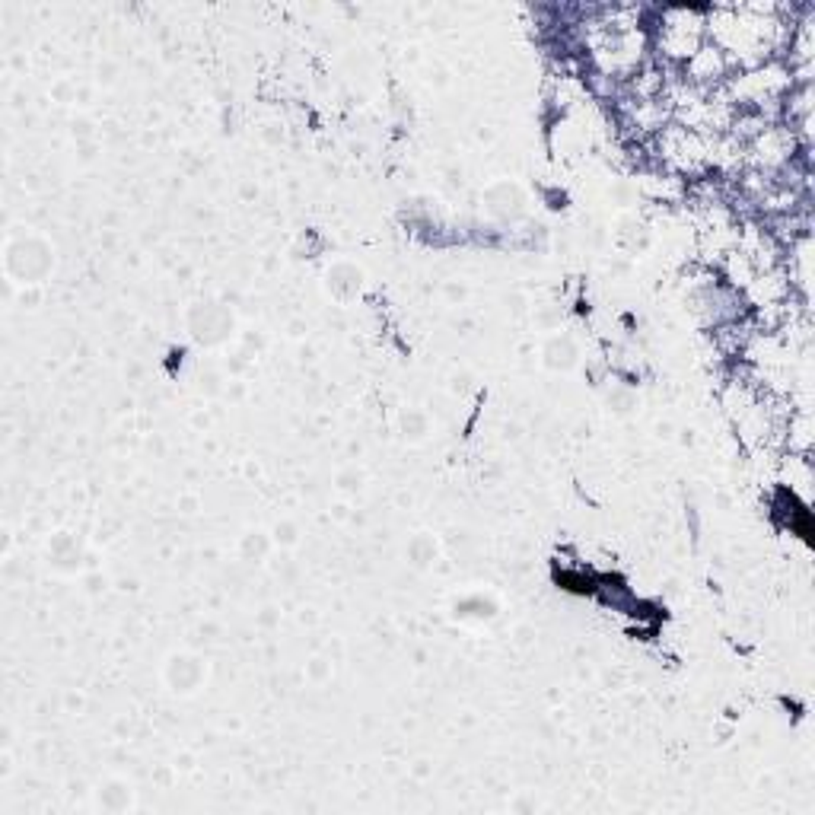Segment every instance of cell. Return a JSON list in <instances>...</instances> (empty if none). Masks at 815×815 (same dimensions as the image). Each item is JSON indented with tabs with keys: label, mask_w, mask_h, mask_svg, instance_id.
Wrapping results in <instances>:
<instances>
[{
	"label": "cell",
	"mask_w": 815,
	"mask_h": 815,
	"mask_svg": "<svg viewBox=\"0 0 815 815\" xmlns=\"http://www.w3.org/2000/svg\"><path fill=\"white\" fill-rule=\"evenodd\" d=\"M787 86H790V74L784 71V67L768 64V67H761V71H752V74L733 80L730 102H739V106H765V102H774L780 93H784Z\"/></svg>",
	"instance_id": "obj_1"
},
{
	"label": "cell",
	"mask_w": 815,
	"mask_h": 815,
	"mask_svg": "<svg viewBox=\"0 0 815 815\" xmlns=\"http://www.w3.org/2000/svg\"><path fill=\"white\" fill-rule=\"evenodd\" d=\"M51 252L45 242L39 239H16L7 246V271L16 277L20 284H36L48 274L51 268Z\"/></svg>",
	"instance_id": "obj_2"
},
{
	"label": "cell",
	"mask_w": 815,
	"mask_h": 815,
	"mask_svg": "<svg viewBox=\"0 0 815 815\" xmlns=\"http://www.w3.org/2000/svg\"><path fill=\"white\" fill-rule=\"evenodd\" d=\"M695 23V13L688 10H675L669 13V20L660 32V42L666 48V55L672 58H691L701 48V26H688Z\"/></svg>",
	"instance_id": "obj_3"
},
{
	"label": "cell",
	"mask_w": 815,
	"mask_h": 815,
	"mask_svg": "<svg viewBox=\"0 0 815 815\" xmlns=\"http://www.w3.org/2000/svg\"><path fill=\"white\" fill-rule=\"evenodd\" d=\"M166 675H169L172 691H182V695H188V691H195V688H198L204 669H201L198 660H192V656H176V660L169 663V672H166Z\"/></svg>",
	"instance_id": "obj_4"
},
{
	"label": "cell",
	"mask_w": 815,
	"mask_h": 815,
	"mask_svg": "<svg viewBox=\"0 0 815 815\" xmlns=\"http://www.w3.org/2000/svg\"><path fill=\"white\" fill-rule=\"evenodd\" d=\"M131 787L121 784V780H109V784H102L96 790V806L106 809V812H125L131 806Z\"/></svg>",
	"instance_id": "obj_5"
},
{
	"label": "cell",
	"mask_w": 815,
	"mask_h": 815,
	"mask_svg": "<svg viewBox=\"0 0 815 815\" xmlns=\"http://www.w3.org/2000/svg\"><path fill=\"white\" fill-rule=\"evenodd\" d=\"M545 354H548V367H554V370H558V367L561 370L574 367V360H577V348L567 338L564 341H551Z\"/></svg>",
	"instance_id": "obj_6"
}]
</instances>
